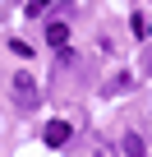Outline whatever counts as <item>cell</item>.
<instances>
[{
  "instance_id": "obj_1",
  "label": "cell",
  "mask_w": 152,
  "mask_h": 157,
  "mask_svg": "<svg viewBox=\"0 0 152 157\" xmlns=\"http://www.w3.org/2000/svg\"><path fill=\"white\" fill-rule=\"evenodd\" d=\"M14 102H19V111H37V102H42V93L28 74H14Z\"/></svg>"
},
{
  "instance_id": "obj_2",
  "label": "cell",
  "mask_w": 152,
  "mask_h": 157,
  "mask_svg": "<svg viewBox=\"0 0 152 157\" xmlns=\"http://www.w3.org/2000/svg\"><path fill=\"white\" fill-rule=\"evenodd\" d=\"M42 139H46L51 148H65V143H69V125H65V120H51V125L42 129Z\"/></svg>"
},
{
  "instance_id": "obj_3",
  "label": "cell",
  "mask_w": 152,
  "mask_h": 157,
  "mask_svg": "<svg viewBox=\"0 0 152 157\" xmlns=\"http://www.w3.org/2000/svg\"><path fill=\"white\" fill-rule=\"evenodd\" d=\"M46 42L51 46H65L69 42V23H46Z\"/></svg>"
},
{
  "instance_id": "obj_4",
  "label": "cell",
  "mask_w": 152,
  "mask_h": 157,
  "mask_svg": "<svg viewBox=\"0 0 152 157\" xmlns=\"http://www.w3.org/2000/svg\"><path fill=\"white\" fill-rule=\"evenodd\" d=\"M124 157H143V139L138 134H124Z\"/></svg>"
},
{
  "instance_id": "obj_5",
  "label": "cell",
  "mask_w": 152,
  "mask_h": 157,
  "mask_svg": "<svg viewBox=\"0 0 152 157\" xmlns=\"http://www.w3.org/2000/svg\"><path fill=\"white\" fill-rule=\"evenodd\" d=\"M46 10H51V0H28V19H42Z\"/></svg>"
}]
</instances>
